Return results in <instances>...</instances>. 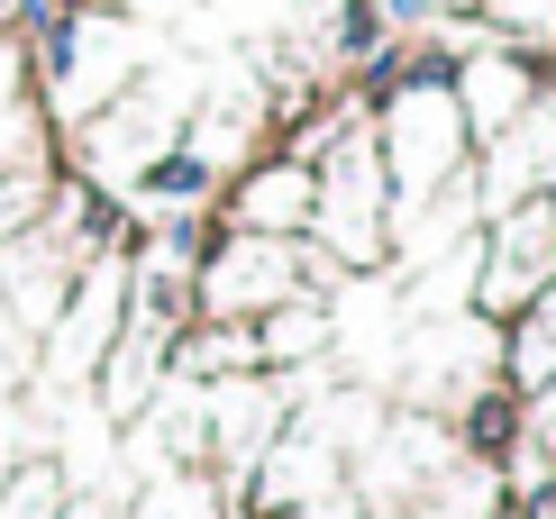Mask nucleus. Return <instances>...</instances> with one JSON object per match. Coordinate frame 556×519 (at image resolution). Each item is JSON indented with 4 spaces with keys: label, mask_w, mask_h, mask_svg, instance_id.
<instances>
[{
    "label": "nucleus",
    "mask_w": 556,
    "mask_h": 519,
    "mask_svg": "<svg viewBox=\"0 0 556 519\" xmlns=\"http://www.w3.org/2000/svg\"><path fill=\"white\" fill-rule=\"evenodd\" d=\"M466 119H456V91L447 83H410L392 91V182H402V201H429L447 192L456 174H466Z\"/></svg>",
    "instance_id": "obj_1"
},
{
    "label": "nucleus",
    "mask_w": 556,
    "mask_h": 519,
    "mask_svg": "<svg viewBox=\"0 0 556 519\" xmlns=\"http://www.w3.org/2000/svg\"><path fill=\"white\" fill-rule=\"evenodd\" d=\"M274 301H292V238H219L201 265V311L211 319H265Z\"/></svg>",
    "instance_id": "obj_2"
},
{
    "label": "nucleus",
    "mask_w": 556,
    "mask_h": 519,
    "mask_svg": "<svg viewBox=\"0 0 556 519\" xmlns=\"http://www.w3.org/2000/svg\"><path fill=\"white\" fill-rule=\"evenodd\" d=\"M238 219L256 228V238H301V228H311V164L265 155L256 174L238 182Z\"/></svg>",
    "instance_id": "obj_3"
},
{
    "label": "nucleus",
    "mask_w": 556,
    "mask_h": 519,
    "mask_svg": "<svg viewBox=\"0 0 556 519\" xmlns=\"http://www.w3.org/2000/svg\"><path fill=\"white\" fill-rule=\"evenodd\" d=\"M529 101H539V83H529L511 55H493V64H456V119H466V128H493V137H502Z\"/></svg>",
    "instance_id": "obj_4"
},
{
    "label": "nucleus",
    "mask_w": 556,
    "mask_h": 519,
    "mask_svg": "<svg viewBox=\"0 0 556 519\" xmlns=\"http://www.w3.org/2000/svg\"><path fill=\"white\" fill-rule=\"evenodd\" d=\"M520 519H556V483H547V492H529V502H520Z\"/></svg>",
    "instance_id": "obj_5"
}]
</instances>
